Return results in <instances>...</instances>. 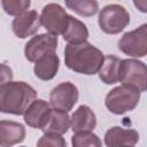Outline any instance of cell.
<instances>
[{"mask_svg":"<svg viewBox=\"0 0 147 147\" xmlns=\"http://www.w3.org/2000/svg\"><path fill=\"white\" fill-rule=\"evenodd\" d=\"M72 147H102L101 139L93 131L77 132L71 137Z\"/></svg>","mask_w":147,"mask_h":147,"instance_id":"obj_20","label":"cell"},{"mask_svg":"<svg viewBox=\"0 0 147 147\" xmlns=\"http://www.w3.org/2000/svg\"><path fill=\"white\" fill-rule=\"evenodd\" d=\"M57 37L49 33H40L33 36L24 47V55L29 62H36L41 56L56 52Z\"/></svg>","mask_w":147,"mask_h":147,"instance_id":"obj_9","label":"cell"},{"mask_svg":"<svg viewBox=\"0 0 147 147\" xmlns=\"http://www.w3.org/2000/svg\"><path fill=\"white\" fill-rule=\"evenodd\" d=\"M69 127H70V117L68 113L52 108L47 123L41 131L44 133H56L62 136L69 130Z\"/></svg>","mask_w":147,"mask_h":147,"instance_id":"obj_17","label":"cell"},{"mask_svg":"<svg viewBox=\"0 0 147 147\" xmlns=\"http://www.w3.org/2000/svg\"><path fill=\"white\" fill-rule=\"evenodd\" d=\"M79 91L71 82H63L56 85L49 93V105L54 109L69 113L77 103Z\"/></svg>","mask_w":147,"mask_h":147,"instance_id":"obj_8","label":"cell"},{"mask_svg":"<svg viewBox=\"0 0 147 147\" xmlns=\"http://www.w3.org/2000/svg\"><path fill=\"white\" fill-rule=\"evenodd\" d=\"M130 23V13L125 7L118 3H110L105 6L98 18L100 29L108 34H117L122 32Z\"/></svg>","mask_w":147,"mask_h":147,"instance_id":"obj_4","label":"cell"},{"mask_svg":"<svg viewBox=\"0 0 147 147\" xmlns=\"http://www.w3.org/2000/svg\"><path fill=\"white\" fill-rule=\"evenodd\" d=\"M132 147H133V146H132Z\"/></svg>","mask_w":147,"mask_h":147,"instance_id":"obj_25","label":"cell"},{"mask_svg":"<svg viewBox=\"0 0 147 147\" xmlns=\"http://www.w3.org/2000/svg\"><path fill=\"white\" fill-rule=\"evenodd\" d=\"M13 70L9 65L5 63H0V87L6 85L7 83L13 80Z\"/></svg>","mask_w":147,"mask_h":147,"instance_id":"obj_23","label":"cell"},{"mask_svg":"<svg viewBox=\"0 0 147 147\" xmlns=\"http://www.w3.org/2000/svg\"><path fill=\"white\" fill-rule=\"evenodd\" d=\"M49 102L42 99H36L24 113V122L28 126L33 129L42 130L47 123L49 113H51Z\"/></svg>","mask_w":147,"mask_h":147,"instance_id":"obj_12","label":"cell"},{"mask_svg":"<svg viewBox=\"0 0 147 147\" xmlns=\"http://www.w3.org/2000/svg\"><path fill=\"white\" fill-rule=\"evenodd\" d=\"M133 5L141 11V13H146L147 11V1L142 0V1H134Z\"/></svg>","mask_w":147,"mask_h":147,"instance_id":"obj_24","label":"cell"},{"mask_svg":"<svg viewBox=\"0 0 147 147\" xmlns=\"http://www.w3.org/2000/svg\"><path fill=\"white\" fill-rule=\"evenodd\" d=\"M39 16L40 24L48 31V33L57 37L59 34L62 36L70 15L60 3L51 2L44 6Z\"/></svg>","mask_w":147,"mask_h":147,"instance_id":"obj_7","label":"cell"},{"mask_svg":"<svg viewBox=\"0 0 147 147\" xmlns=\"http://www.w3.org/2000/svg\"><path fill=\"white\" fill-rule=\"evenodd\" d=\"M119 64L121 59L115 55H106L102 62L101 68L99 69V78L102 83L107 85H111L118 82V74H119Z\"/></svg>","mask_w":147,"mask_h":147,"instance_id":"obj_18","label":"cell"},{"mask_svg":"<svg viewBox=\"0 0 147 147\" xmlns=\"http://www.w3.org/2000/svg\"><path fill=\"white\" fill-rule=\"evenodd\" d=\"M37 147H67V142L61 134L45 133L39 138Z\"/></svg>","mask_w":147,"mask_h":147,"instance_id":"obj_22","label":"cell"},{"mask_svg":"<svg viewBox=\"0 0 147 147\" xmlns=\"http://www.w3.org/2000/svg\"><path fill=\"white\" fill-rule=\"evenodd\" d=\"M1 6L3 10L11 16H17L28 10L31 6L30 0H2Z\"/></svg>","mask_w":147,"mask_h":147,"instance_id":"obj_21","label":"cell"},{"mask_svg":"<svg viewBox=\"0 0 147 147\" xmlns=\"http://www.w3.org/2000/svg\"><path fill=\"white\" fill-rule=\"evenodd\" d=\"M70 126L75 133L93 131L96 126V116L88 106L82 105L71 115Z\"/></svg>","mask_w":147,"mask_h":147,"instance_id":"obj_14","label":"cell"},{"mask_svg":"<svg viewBox=\"0 0 147 147\" xmlns=\"http://www.w3.org/2000/svg\"><path fill=\"white\" fill-rule=\"evenodd\" d=\"M40 16L37 10H26L17 16L11 22V29L16 37L25 39L36 36L40 28Z\"/></svg>","mask_w":147,"mask_h":147,"instance_id":"obj_10","label":"cell"},{"mask_svg":"<svg viewBox=\"0 0 147 147\" xmlns=\"http://www.w3.org/2000/svg\"><path fill=\"white\" fill-rule=\"evenodd\" d=\"M64 5L80 16L90 17L96 14L99 3L95 0H67Z\"/></svg>","mask_w":147,"mask_h":147,"instance_id":"obj_19","label":"cell"},{"mask_svg":"<svg viewBox=\"0 0 147 147\" xmlns=\"http://www.w3.org/2000/svg\"><path fill=\"white\" fill-rule=\"evenodd\" d=\"M37 99V91L25 82H9L0 87V113L24 115Z\"/></svg>","mask_w":147,"mask_h":147,"instance_id":"obj_2","label":"cell"},{"mask_svg":"<svg viewBox=\"0 0 147 147\" xmlns=\"http://www.w3.org/2000/svg\"><path fill=\"white\" fill-rule=\"evenodd\" d=\"M62 38L68 44H72V45L87 41L88 29L82 21H79L70 15L68 18L67 26L62 33Z\"/></svg>","mask_w":147,"mask_h":147,"instance_id":"obj_16","label":"cell"},{"mask_svg":"<svg viewBox=\"0 0 147 147\" xmlns=\"http://www.w3.org/2000/svg\"><path fill=\"white\" fill-rule=\"evenodd\" d=\"M25 127L23 124L14 121H0V146L11 147L21 144L25 139Z\"/></svg>","mask_w":147,"mask_h":147,"instance_id":"obj_13","label":"cell"},{"mask_svg":"<svg viewBox=\"0 0 147 147\" xmlns=\"http://www.w3.org/2000/svg\"><path fill=\"white\" fill-rule=\"evenodd\" d=\"M59 67H60V59L56 55V53L53 52L41 56L34 62L33 72L36 77L41 80H51L56 76L59 71Z\"/></svg>","mask_w":147,"mask_h":147,"instance_id":"obj_15","label":"cell"},{"mask_svg":"<svg viewBox=\"0 0 147 147\" xmlns=\"http://www.w3.org/2000/svg\"><path fill=\"white\" fill-rule=\"evenodd\" d=\"M140 139L138 131L113 126L105 133V144L107 147H132Z\"/></svg>","mask_w":147,"mask_h":147,"instance_id":"obj_11","label":"cell"},{"mask_svg":"<svg viewBox=\"0 0 147 147\" xmlns=\"http://www.w3.org/2000/svg\"><path fill=\"white\" fill-rule=\"evenodd\" d=\"M118 49L131 57H144L147 54V24L129 31L118 40Z\"/></svg>","mask_w":147,"mask_h":147,"instance_id":"obj_6","label":"cell"},{"mask_svg":"<svg viewBox=\"0 0 147 147\" xmlns=\"http://www.w3.org/2000/svg\"><path fill=\"white\" fill-rule=\"evenodd\" d=\"M140 92L133 87L121 85L110 90L105 99V106L115 115H123L133 110L140 101Z\"/></svg>","mask_w":147,"mask_h":147,"instance_id":"obj_3","label":"cell"},{"mask_svg":"<svg viewBox=\"0 0 147 147\" xmlns=\"http://www.w3.org/2000/svg\"><path fill=\"white\" fill-rule=\"evenodd\" d=\"M103 59V53L88 41L75 45L67 44L64 48V63L67 68L77 74L86 76L98 74Z\"/></svg>","mask_w":147,"mask_h":147,"instance_id":"obj_1","label":"cell"},{"mask_svg":"<svg viewBox=\"0 0 147 147\" xmlns=\"http://www.w3.org/2000/svg\"><path fill=\"white\" fill-rule=\"evenodd\" d=\"M118 82L133 87L140 93L147 90V68L142 61L136 59L121 60Z\"/></svg>","mask_w":147,"mask_h":147,"instance_id":"obj_5","label":"cell"}]
</instances>
